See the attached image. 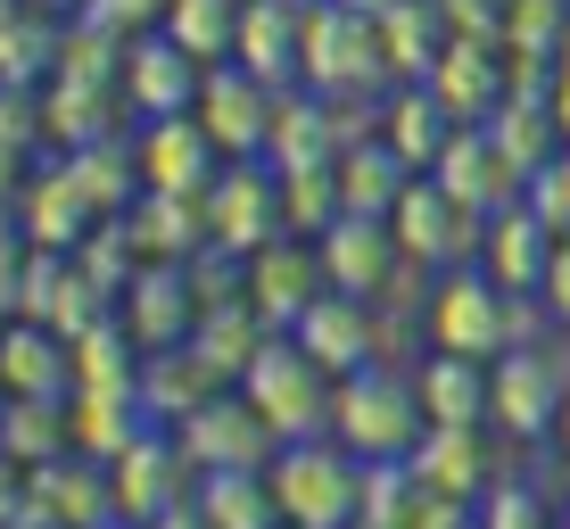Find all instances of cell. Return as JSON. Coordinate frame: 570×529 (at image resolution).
<instances>
[{
	"label": "cell",
	"instance_id": "e0dca14e",
	"mask_svg": "<svg viewBox=\"0 0 570 529\" xmlns=\"http://www.w3.org/2000/svg\"><path fill=\"white\" fill-rule=\"evenodd\" d=\"M554 248H562V232L546 224L529 199H513V207H497L488 215V241H480V265L497 273L513 298H538L546 290V273H554Z\"/></svg>",
	"mask_w": 570,
	"mask_h": 529
},
{
	"label": "cell",
	"instance_id": "f546056e",
	"mask_svg": "<svg viewBox=\"0 0 570 529\" xmlns=\"http://www.w3.org/2000/svg\"><path fill=\"white\" fill-rule=\"evenodd\" d=\"M141 430H149L141 389H75L67 398V439L83 447V455H100V463H116Z\"/></svg>",
	"mask_w": 570,
	"mask_h": 529
},
{
	"label": "cell",
	"instance_id": "7dc6e473",
	"mask_svg": "<svg viewBox=\"0 0 570 529\" xmlns=\"http://www.w3.org/2000/svg\"><path fill=\"white\" fill-rule=\"evenodd\" d=\"M356 529H381V521H356Z\"/></svg>",
	"mask_w": 570,
	"mask_h": 529
},
{
	"label": "cell",
	"instance_id": "ba28073f",
	"mask_svg": "<svg viewBox=\"0 0 570 529\" xmlns=\"http://www.w3.org/2000/svg\"><path fill=\"white\" fill-rule=\"evenodd\" d=\"M174 439H183L190 472H265V463L282 455V430H273L257 405H248V389H224V398H207L199 414L174 430Z\"/></svg>",
	"mask_w": 570,
	"mask_h": 529
},
{
	"label": "cell",
	"instance_id": "e575fe53",
	"mask_svg": "<svg viewBox=\"0 0 570 529\" xmlns=\"http://www.w3.org/2000/svg\"><path fill=\"white\" fill-rule=\"evenodd\" d=\"M199 513L215 529H282V504H273L265 472H199Z\"/></svg>",
	"mask_w": 570,
	"mask_h": 529
},
{
	"label": "cell",
	"instance_id": "d6a6232c",
	"mask_svg": "<svg viewBox=\"0 0 570 529\" xmlns=\"http://www.w3.org/2000/svg\"><path fill=\"white\" fill-rule=\"evenodd\" d=\"M265 340H273V323H265L248 298H232V306H207V315H199V331H190V347H199V356H207L215 372H224L232 389H240V372L257 364V347H265Z\"/></svg>",
	"mask_w": 570,
	"mask_h": 529
},
{
	"label": "cell",
	"instance_id": "ac0fdd59",
	"mask_svg": "<svg viewBox=\"0 0 570 529\" xmlns=\"http://www.w3.org/2000/svg\"><path fill=\"white\" fill-rule=\"evenodd\" d=\"M125 331L141 340V356H157V347H183L190 331H199V290H190V265H141V282L125 290Z\"/></svg>",
	"mask_w": 570,
	"mask_h": 529
},
{
	"label": "cell",
	"instance_id": "30bf717a",
	"mask_svg": "<svg viewBox=\"0 0 570 529\" xmlns=\"http://www.w3.org/2000/svg\"><path fill=\"white\" fill-rule=\"evenodd\" d=\"M562 398H570V372L538 347H504L497 356V405H488V430L504 439H538V430L562 422Z\"/></svg>",
	"mask_w": 570,
	"mask_h": 529
},
{
	"label": "cell",
	"instance_id": "74e56055",
	"mask_svg": "<svg viewBox=\"0 0 570 529\" xmlns=\"http://www.w3.org/2000/svg\"><path fill=\"white\" fill-rule=\"evenodd\" d=\"M282 215H289V232L323 241V232L347 215V199H340V158H331V166H289L282 174Z\"/></svg>",
	"mask_w": 570,
	"mask_h": 529
},
{
	"label": "cell",
	"instance_id": "4316f807",
	"mask_svg": "<svg viewBox=\"0 0 570 529\" xmlns=\"http://www.w3.org/2000/svg\"><path fill=\"white\" fill-rule=\"evenodd\" d=\"M422 472L430 497H446V504H463V497H480V488H497V463H488V422L480 430H455V422H430V439L405 455Z\"/></svg>",
	"mask_w": 570,
	"mask_h": 529
},
{
	"label": "cell",
	"instance_id": "4fadbf2b",
	"mask_svg": "<svg viewBox=\"0 0 570 529\" xmlns=\"http://www.w3.org/2000/svg\"><path fill=\"white\" fill-rule=\"evenodd\" d=\"M298 340L306 356L331 372V381H347V372L381 364V298H356V290H323V298L298 315Z\"/></svg>",
	"mask_w": 570,
	"mask_h": 529
},
{
	"label": "cell",
	"instance_id": "2e32d148",
	"mask_svg": "<svg viewBox=\"0 0 570 529\" xmlns=\"http://www.w3.org/2000/svg\"><path fill=\"white\" fill-rule=\"evenodd\" d=\"M183 472H190L183 439L149 422L141 439H132L125 455L108 463V480H116V513H125V521H166L174 504H183Z\"/></svg>",
	"mask_w": 570,
	"mask_h": 529
},
{
	"label": "cell",
	"instance_id": "ab89813d",
	"mask_svg": "<svg viewBox=\"0 0 570 529\" xmlns=\"http://www.w3.org/2000/svg\"><path fill=\"white\" fill-rule=\"evenodd\" d=\"M488 529H546V504L529 497V488H504V497L488 504Z\"/></svg>",
	"mask_w": 570,
	"mask_h": 529
},
{
	"label": "cell",
	"instance_id": "4dcf8cb0",
	"mask_svg": "<svg viewBox=\"0 0 570 529\" xmlns=\"http://www.w3.org/2000/svg\"><path fill=\"white\" fill-rule=\"evenodd\" d=\"M405 183H414V166H405L381 133H364V141L340 149V199H347V215H381V224H389L397 199H405Z\"/></svg>",
	"mask_w": 570,
	"mask_h": 529
},
{
	"label": "cell",
	"instance_id": "1f68e13d",
	"mask_svg": "<svg viewBox=\"0 0 570 529\" xmlns=\"http://www.w3.org/2000/svg\"><path fill=\"white\" fill-rule=\"evenodd\" d=\"M42 133L58 141V158H67V149L108 141V133H116V100H108V84H83V75H50V84H42Z\"/></svg>",
	"mask_w": 570,
	"mask_h": 529
},
{
	"label": "cell",
	"instance_id": "f35d334b",
	"mask_svg": "<svg viewBox=\"0 0 570 529\" xmlns=\"http://www.w3.org/2000/svg\"><path fill=\"white\" fill-rule=\"evenodd\" d=\"M521 199L538 207L546 224L562 232V241H570V149H562V158H546L538 174H529V190H521Z\"/></svg>",
	"mask_w": 570,
	"mask_h": 529
},
{
	"label": "cell",
	"instance_id": "d4e9b609",
	"mask_svg": "<svg viewBox=\"0 0 570 529\" xmlns=\"http://www.w3.org/2000/svg\"><path fill=\"white\" fill-rule=\"evenodd\" d=\"M414 381H422L430 422H455V430H480L488 405H497V364H488V356H446V347H422Z\"/></svg>",
	"mask_w": 570,
	"mask_h": 529
},
{
	"label": "cell",
	"instance_id": "603a6c76",
	"mask_svg": "<svg viewBox=\"0 0 570 529\" xmlns=\"http://www.w3.org/2000/svg\"><path fill=\"white\" fill-rule=\"evenodd\" d=\"M323 290H331V273H323V257L298 248V241H273V248L248 257V306H257L273 331H298V315L323 298Z\"/></svg>",
	"mask_w": 570,
	"mask_h": 529
},
{
	"label": "cell",
	"instance_id": "7402d4cb",
	"mask_svg": "<svg viewBox=\"0 0 570 529\" xmlns=\"http://www.w3.org/2000/svg\"><path fill=\"white\" fill-rule=\"evenodd\" d=\"M422 84L446 100L455 125H488V116L513 100V84H504V42H463V33L446 42V58L422 75Z\"/></svg>",
	"mask_w": 570,
	"mask_h": 529
},
{
	"label": "cell",
	"instance_id": "8992f818",
	"mask_svg": "<svg viewBox=\"0 0 570 529\" xmlns=\"http://www.w3.org/2000/svg\"><path fill=\"white\" fill-rule=\"evenodd\" d=\"M389 232H397V248H405L414 265L446 273V265H471V257H480L488 215L463 207L439 174H414V183H405V199H397V215H389Z\"/></svg>",
	"mask_w": 570,
	"mask_h": 529
},
{
	"label": "cell",
	"instance_id": "277c9868",
	"mask_svg": "<svg viewBox=\"0 0 570 529\" xmlns=\"http://www.w3.org/2000/svg\"><path fill=\"white\" fill-rule=\"evenodd\" d=\"M240 389H248V405L282 430V447L289 439H314V430H331V372L306 356V340L298 331H273V340L257 347V364L240 372Z\"/></svg>",
	"mask_w": 570,
	"mask_h": 529
},
{
	"label": "cell",
	"instance_id": "cb8c5ba5",
	"mask_svg": "<svg viewBox=\"0 0 570 529\" xmlns=\"http://www.w3.org/2000/svg\"><path fill=\"white\" fill-rule=\"evenodd\" d=\"M224 389H232V381H224V372H215L190 340H183V347H157V356H141V414H149L157 430H183L207 398H224Z\"/></svg>",
	"mask_w": 570,
	"mask_h": 529
},
{
	"label": "cell",
	"instance_id": "f1b7e54d",
	"mask_svg": "<svg viewBox=\"0 0 570 529\" xmlns=\"http://www.w3.org/2000/svg\"><path fill=\"white\" fill-rule=\"evenodd\" d=\"M372 133H381V141L397 149V158L414 166V174H430V166L446 158V141H455V116H446V100H439L430 84H405L397 100L372 116Z\"/></svg>",
	"mask_w": 570,
	"mask_h": 529
},
{
	"label": "cell",
	"instance_id": "44dd1931",
	"mask_svg": "<svg viewBox=\"0 0 570 529\" xmlns=\"http://www.w3.org/2000/svg\"><path fill=\"white\" fill-rule=\"evenodd\" d=\"M132 241H141L149 265H190L199 248H215V224H207V190H141L125 207Z\"/></svg>",
	"mask_w": 570,
	"mask_h": 529
},
{
	"label": "cell",
	"instance_id": "52a82bcc",
	"mask_svg": "<svg viewBox=\"0 0 570 529\" xmlns=\"http://www.w3.org/2000/svg\"><path fill=\"white\" fill-rule=\"evenodd\" d=\"M207 224H215V248H232V257L273 248L289 232V215H282V166H273V158H232L207 183Z\"/></svg>",
	"mask_w": 570,
	"mask_h": 529
},
{
	"label": "cell",
	"instance_id": "7c38bea8",
	"mask_svg": "<svg viewBox=\"0 0 570 529\" xmlns=\"http://www.w3.org/2000/svg\"><path fill=\"white\" fill-rule=\"evenodd\" d=\"M132 158H141V190H207L215 174H224V149H215V133L199 125V108L190 116H141Z\"/></svg>",
	"mask_w": 570,
	"mask_h": 529
},
{
	"label": "cell",
	"instance_id": "c3c4849f",
	"mask_svg": "<svg viewBox=\"0 0 570 529\" xmlns=\"http://www.w3.org/2000/svg\"><path fill=\"white\" fill-rule=\"evenodd\" d=\"M282 529H298V521H282Z\"/></svg>",
	"mask_w": 570,
	"mask_h": 529
},
{
	"label": "cell",
	"instance_id": "6da1fadb",
	"mask_svg": "<svg viewBox=\"0 0 570 529\" xmlns=\"http://www.w3.org/2000/svg\"><path fill=\"white\" fill-rule=\"evenodd\" d=\"M331 439H347L364 463H405L414 447L430 439V405H422V381L397 364H364L331 389Z\"/></svg>",
	"mask_w": 570,
	"mask_h": 529
},
{
	"label": "cell",
	"instance_id": "7a4b0ae2",
	"mask_svg": "<svg viewBox=\"0 0 570 529\" xmlns=\"http://www.w3.org/2000/svg\"><path fill=\"white\" fill-rule=\"evenodd\" d=\"M273 480V504H282V521L298 529H356L364 521V455L347 439H289L282 455L265 463Z\"/></svg>",
	"mask_w": 570,
	"mask_h": 529
},
{
	"label": "cell",
	"instance_id": "ee69618b",
	"mask_svg": "<svg viewBox=\"0 0 570 529\" xmlns=\"http://www.w3.org/2000/svg\"><path fill=\"white\" fill-rule=\"evenodd\" d=\"M108 529H141V521H125V513H116V521H108Z\"/></svg>",
	"mask_w": 570,
	"mask_h": 529
},
{
	"label": "cell",
	"instance_id": "8d00e7d4",
	"mask_svg": "<svg viewBox=\"0 0 570 529\" xmlns=\"http://www.w3.org/2000/svg\"><path fill=\"white\" fill-rule=\"evenodd\" d=\"M0 447H9V463L17 472H33V463H50V455H67V405H50V398H9V422H0Z\"/></svg>",
	"mask_w": 570,
	"mask_h": 529
},
{
	"label": "cell",
	"instance_id": "d590c367",
	"mask_svg": "<svg viewBox=\"0 0 570 529\" xmlns=\"http://www.w3.org/2000/svg\"><path fill=\"white\" fill-rule=\"evenodd\" d=\"M240 17H248V0H174V9H166V33H174L190 58L224 67V58L240 50Z\"/></svg>",
	"mask_w": 570,
	"mask_h": 529
},
{
	"label": "cell",
	"instance_id": "60d3db41",
	"mask_svg": "<svg viewBox=\"0 0 570 529\" xmlns=\"http://www.w3.org/2000/svg\"><path fill=\"white\" fill-rule=\"evenodd\" d=\"M538 298H546V315H554V323H570V241L554 248V273H546Z\"/></svg>",
	"mask_w": 570,
	"mask_h": 529
},
{
	"label": "cell",
	"instance_id": "d6986e66",
	"mask_svg": "<svg viewBox=\"0 0 570 529\" xmlns=\"http://www.w3.org/2000/svg\"><path fill=\"white\" fill-rule=\"evenodd\" d=\"M314 257H323L331 290H356V298H381V290L397 282L405 248H397V232H389L381 215H340V224H331L323 241H314Z\"/></svg>",
	"mask_w": 570,
	"mask_h": 529
},
{
	"label": "cell",
	"instance_id": "7bdbcfd3",
	"mask_svg": "<svg viewBox=\"0 0 570 529\" xmlns=\"http://www.w3.org/2000/svg\"><path fill=\"white\" fill-rule=\"evenodd\" d=\"M347 9H364V17H389V9H405V0H347Z\"/></svg>",
	"mask_w": 570,
	"mask_h": 529
},
{
	"label": "cell",
	"instance_id": "3957f363",
	"mask_svg": "<svg viewBox=\"0 0 570 529\" xmlns=\"http://www.w3.org/2000/svg\"><path fill=\"white\" fill-rule=\"evenodd\" d=\"M422 340L446 347V356H488V364H497L504 347L521 340V298L488 265H446L439 282H430Z\"/></svg>",
	"mask_w": 570,
	"mask_h": 529
},
{
	"label": "cell",
	"instance_id": "ffe728a7",
	"mask_svg": "<svg viewBox=\"0 0 570 529\" xmlns=\"http://www.w3.org/2000/svg\"><path fill=\"white\" fill-rule=\"evenodd\" d=\"M446 190H455L463 207H480V215H497V207H513L521 190H529V174L504 158V141L488 125H455V141H446V158L430 166Z\"/></svg>",
	"mask_w": 570,
	"mask_h": 529
},
{
	"label": "cell",
	"instance_id": "9c48e42d",
	"mask_svg": "<svg viewBox=\"0 0 570 529\" xmlns=\"http://www.w3.org/2000/svg\"><path fill=\"white\" fill-rule=\"evenodd\" d=\"M116 91H125L132 116H190V108H199V91H207V58H190L166 26H157V33H141V42L125 50Z\"/></svg>",
	"mask_w": 570,
	"mask_h": 529
},
{
	"label": "cell",
	"instance_id": "836d02e7",
	"mask_svg": "<svg viewBox=\"0 0 570 529\" xmlns=\"http://www.w3.org/2000/svg\"><path fill=\"white\" fill-rule=\"evenodd\" d=\"M58 42H67V26H50L42 0H9V33H0V75L9 84H33L42 91L58 75Z\"/></svg>",
	"mask_w": 570,
	"mask_h": 529
},
{
	"label": "cell",
	"instance_id": "5b68a950",
	"mask_svg": "<svg viewBox=\"0 0 570 529\" xmlns=\"http://www.w3.org/2000/svg\"><path fill=\"white\" fill-rule=\"evenodd\" d=\"M381 75V17L347 9V0H306V91L323 100H356Z\"/></svg>",
	"mask_w": 570,
	"mask_h": 529
},
{
	"label": "cell",
	"instance_id": "83f0119b",
	"mask_svg": "<svg viewBox=\"0 0 570 529\" xmlns=\"http://www.w3.org/2000/svg\"><path fill=\"white\" fill-rule=\"evenodd\" d=\"M240 67L265 84L306 75V0H248L240 17Z\"/></svg>",
	"mask_w": 570,
	"mask_h": 529
},
{
	"label": "cell",
	"instance_id": "b9f144b4",
	"mask_svg": "<svg viewBox=\"0 0 570 529\" xmlns=\"http://www.w3.org/2000/svg\"><path fill=\"white\" fill-rule=\"evenodd\" d=\"M141 529H215V521L199 513V497H190V504H174V513H166V521H141Z\"/></svg>",
	"mask_w": 570,
	"mask_h": 529
},
{
	"label": "cell",
	"instance_id": "9a60e30c",
	"mask_svg": "<svg viewBox=\"0 0 570 529\" xmlns=\"http://www.w3.org/2000/svg\"><path fill=\"white\" fill-rule=\"evenodd\" d=\"M17 488H26V497L42 504L58 529H108V521H116V480H108L100 455H83V447H67V455L17 472Z\"/></svg>",
	"mask_w": 570,
	"mask_h": 529
},
{
	"label": "cell",
	"instance_id": "bcb514c9",
	"mask_svg": "<svg viewBox=\"0 0 570 529\" xmlns=\"http://www.w3.org/2000/svg\"><path fill=\"white\" fill-rule=\"evenodd\" d=\"M42 9H67V0H42ZM75 9H83V0H75Z\"/></svg>",
	"mask_w": 570,
	"mask_h": 529
},
{
	"label": "cell",
	"instance_id": "484cf974",
	"mask_svg": "<svg viewBox=\"0 0 570 529\" xmlns=\"http://www.w3.org/2000/svg\"><path fill=\"white\" fill-rule=\"evenodd\" d=\"M0 372H9V398H50L67 405L75 398V340L50 323H9V347H0Z\"/></svg>",
	"mask_w": 570,
	"mask_h": 529
},
{
	"label": "cell",
	"instance_id": "8fae6325",
	"mask_svg": "<svg viewBox=\"0 0 570 529\" xmlns=\"http://www.w3.org/2000/svg\"><path fill=\"white\" fill-rule=\"evenodd\" d=\"M9 215H17V241H33V248H83L91 224H100V207L83 199V183H75L67 158L42 166V174H17Z\"/></svg>",
	"mask_w": 570,
	"mask_h": 529
},
{
	"label": "cell",
	"instance_id": "f6af8a7d",
	"mask_svg": "<svg viewBox=\"0 0 570 529\" xmlns=\"http://www.w3.org/2000/svg\"><path fill=\"white\" fill-rule=\"evenodd\" d=\"M562 439H570V398H562Z\"/></svg>",
	"mask_w": 570,
	"mask_h": 529
},
{
	"label": "cell",
	"instance_id": "5bb4252c",
	"mask_svg": "<svg viewBox=\"0 0 570 529\" xmlns=\"http://www.w3.org/2000/svg\"><path fill=\"white\" fill-rule=\"evenodd\" d=\"M273 116H282V100H273L265 75H248V67H207L199 125L215 133V149H224V158H265Z\"/></svg>",
	"mask_w": 570,
	"mask_h": 529
}]
</instances>
